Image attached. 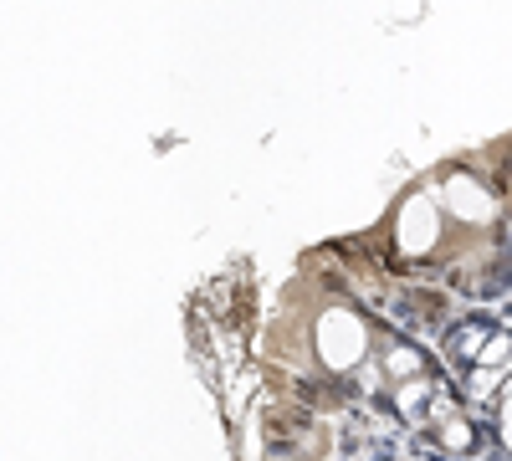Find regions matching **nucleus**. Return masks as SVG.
<instances>
[{
  "label": "nucleus",
  "mask_w": 512,
  "mask_h": 461,
  "mask_svg": "<svg viewBox=\"0 0 512 461\" xmlns=\"http://www.w3.org/2000/svg\"><path fill=\"white\" fill-rule=\"evenodd\" d=\"M364 349H369V333H364V323H359L354 313L328 308V313L318 318V354H323L328 369H349V364H359Z\"/></svg>",
  "instance_id": "nucleus-1"
},
{
  "label": "nucleus",
  "mask_w": 512,
  "mask_h": 461,
  "mask_svg": "<svg viewBox=\"0 0 512 461\" xmlns=\"http://www.w3.org/2000/svg\"><path fill=\"white\" fill-rule=\"evenodd\" d=\"M441 200H446L451 221H461V226H492V221H497V195H492L477 175H466V170H456V175L441 185Z\"/></svg>",
  "instance_id": "nucleus-2"
},
{
  "label": "nucleus",
  "mask_w": 512,
  "mask_h": 461,
  "mask_svg": "<svg viewBox=\"0 0 512 461\" xmlns=\"http://www.w3.org/2000/svg\"><path fill=\"white\" fill-rule=\"evenodd\" d=\"M395 241L405 257H431V246L441 241V211L431 205V195H410L405 211H400V226H395Z\"/></svg>",
  "instance_id": "nucleus-3"
},
{
  "label": "nucleus",
  "mask_w": 512,
  "mask_h": 461,
  "mask_svg": "<svg viewBox=\"0 0 512 461\" xmlns=\"http://www.w3.org/2000/svg\"><path fill=\"white\" fill-rule=\"evenodd\" d=\"M477 359H482V369H507V359H512V339H507V333H492Z\"/></svg>",
  "instance_id": "nucleus-4"
},
{
  "label": "nucleus",
  "mask_w": 512,
  "mask_h": 461,
  "mask_svg": "<svg viewBox=\"0 0 512 461\" xmlns=\"http://www.w3.org/2000/svg\"><path fill=\"white\" fill-rule=\"evenodd\" d=\"M390 374H400L405 385L420 380V354H415V349H395V354H390Z\"/></svg>",
  "instance_id": "nucleus-5"
},
{
  "label": "nucleus",
  "mask_w": 512,
  "mask_h": 461,
  "mask_svg": "<svg viewBox=\"0 0 512 461\" xmlns=\"http://www.w3.org/2000/svg\"><path fill=\"white\" fill-rule=\"evenodd\" d=\"M441 441H446L451 451H466V446H472V426L451 415V421H441Z\"/></svg>",
  "instance_id": "nucleus-6"
},
{
  "label": "nucleus",
  "mask_w": 512,
  "mask_h": 461,
  "mask_svg": "<svg viewBox=\"0 0 512 461\" xmlns=\"http://www.w3.org/2000/svg\"><path fill=\"white\" fill-rule=\"evenodd\" d=\"M502 380H507V369H477L472 374V395H492V390H502Z\"/></svg>",
  "instance_id": "nucleus-7"
},
{
  "label": "nucleus",
  "mask_w": 512,
  "mask_h": 461,
  "mask_svg": "<svg viewBox=\"0 0 512 461\" xmlns=\"http://www.w3.org/2000/svg\"><path fill=\"white\" fill-rule=\"evenodd\" d=\"M415 405H425V380H410V385H405V390H400V410H405V415H410V410H415Z\"/></svg>",
  "instance_id": "nucleus-8"
},
{
  "label": "nucleus",
  "mask_w": 512,
  "mask_h": 461,
  "mask_svg": "<svg viewBox=\"0 0 512 461\" xmlns=\"http://www.w3.org/2000/svg\"><path fill=\"white\" fill-rule=\"evenodd\" d=\"M502 441H507V451H512V421H507V415H502Z\"/></svg>",
  "instance_id": "nucleus-9"
}]
</instances>
